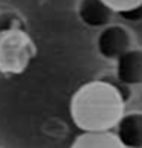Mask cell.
I'll return each instance as SVG.
<instances>
[{"label": "cell", "mask_w": 142, "mask_h": 148, "mask_svg": "<svg viewBox=\"0 0 142 148\" xmlns=\"http://www.w3.org/2000/svg\"><path fill=\"white\" fill-rule=\"evenodd\" d=\"M130 47H133L132 35L121 25H107L98 34L96 49H98V53L106 60L116 61Z\"/></svg>", "instance_id": "cell-2"}, {"label": "cell", "mask_w": 142, "mask_h": 148, "mask_svg": "<svg viewBox=\"0 0 142 148\" xmlns=\"http://www.w3.org/2000/svg\"><path fill=\"white\" fill-rule=\"evenodd\" d=\"M115 78L119 83L132 87L142 84V49L130 47L116 61Z\"/></svg>", "instance_id": "cell-3"}, {"label": "cell", "mask_w": 142, "mask_h": 148, "mask_svg": "<svg viewBox=\"0 0 142 148\" xmlns=\"http://www.w3.org/2000/svg\"><path fill=\"white\" fill-rule=\"evenodd\" d=\"M72 148H124L110 131H84L73 140Z\"/></svg>", "instance_id": "cell-6"}, {"label": "cell", "mask_w": 142, "mask_h": 148, "mask_svg": "<svg viewBox=\"0 0 142 148\" xmlns=\"http://www.w3.org/2000/svg\"><path fill=\"white\" fill-rule=\"evenodd\" d=\"M125 101L108 79L90 81L75 92L70 114L83 131H110L124 114Z\"/></svg>", "instance_id": "cell-1"}, {"label": "cell", "mask_w": 142, "mask_h": 148, "mask_svg": "<svg viewBox=\"0 0 142 148\" xmlns=\"http://www.w3.org/2000/svg\"><path fill=\"white\" fill-rule=\"evenodd\" d=\"M102 2H104L113 12L121 14V12H125V11H128V9L136 8L138 5L142 3V0H102Z\"/></svg>", "instance_id": "cell-7"}, {"label": "cell", "mask_w": 142, "mask_h": 148, "mask_svg": "<svg viewBox=\"0 0 142 148\" xmlns=\"http://www.w3.org/2000/svg\"><path fill=\"white\" fill-rule=\"evenodd\" d=\"M113 11L102 0H80L78 17L89 28H106L113 18Z\"/></svg>", "instance_id": "cell-5"}, {"label": "cell", "mask_w": 142, "mask_h": 148, "mask_svg": "<svg viewBox=\"0 0 142 148\" xmlns=\"http://www.w3.org/2000/svg\"><path fill=\"white\" fill-rule=\"evenodd\" d=\"M9 28V20L5 17L3 14H0V34H2V32H5Z\"/></svg>", "instance_id": "cell-9"}, {"label": "cell", "mask_w": 142, "mask_h": 148, "mask_svg": "<svg viewBox=\"0 0 142 148\" xmlns=\"http://www.w3.org/2000/svg\"><path fill=\"white\" fill-rule=\"evenodd\" d=\"M113 134L124 148H142V113H124L115 125Z\"/></svg>", "instance_id": "cell-4"}, {"label": "cell", "mask_w": 142, "mask_h": 148, "mask_svg": "<svg viewBox=\"0 0 142 148\" xmlns=\"http://www.w3.org/2000/svg\"><path fill=\"white\" fill-rule=\"evenodd\" d=\"M124 20L127 21H133V23H138V21H142V3L138 5L136 8L133 9H128L125 12H121L119 14Z\"/></svg>", "instance_id": "cell-8"}]
</instances>
